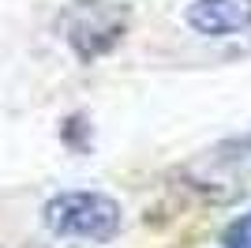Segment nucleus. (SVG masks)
<instances>
[{
	"label": "nucleus",
	"instance_id": "obj_2",
	"mask_svg": "<svg viewBox=\"0 0 251 248\" xmlns=\"http://www.w3.org/2000/svg\"><path fill=\"white\" fill-rule=\"evenodd\" d=\"M120 31H124V19H120L113 8H105L98 0H86V4L72 8V15H68V34H64V38L72 41V49L79 53L83 61H94L98 53H105L120 38Z\"/></svg>",
	"mask_w": 251,
	"mask_h": 248
},
{
	"label": "nucleus",
	"instance_id": "obj_3",
	"mask_svg": "<svg viewBox=\"0 0 251 248\" xmlns=\"http://www.w3.org/2000/svg\"><path fill=\"white\" fill-rule=\"evenodd\" d=\"M184 23L195 34H202V38H221V34L248 31L251 27V0H195L184 11Z\"/></svg>",
	"mask_w": 251,
	"mask_h": 248
},
{
	"label": "nucleus",
	"instance_id": "obj_4",
	"mask_svg": "<svg viewBox=\"0 0 251 248\" xmlns=\"http://www.w3.org/2000/svg\"><path fill=\"white\" fill-rule=\"evenodd\" d=\"M191 173L199 177L202 185H236L244 177H251V135L248 139H229V143H221L218 151H210L206 158L191 165Z\"/></svg>",
	"mask_w": 251,
	"mask_h": 248
},
{
	"label": "nucleus",
	"instance_id": "obj_5",
	"mask_svg": "<svg viewBox=\"0 0 251 248\" xmlns=\"http://www.w3.org/2000/svg\"><path fill=\"white\" fill-rule=\"evenodd\" d=\"M221 245L225 248H251V211L240 215L236 222H229V229L221 233Z\"/></svg>",
	"mask_w": 251,
	"mask_h": 248
},
{
	"label": "nucleus",
	"instance_id": "obj_1",
	"mask_svg": "<svg viewBox=\"0 0 251 248\" xmlns=\"http://www.w3.org/2000/svg\"><path fill=\"white\" fill-rule=\"evenodd\" d=\"M42 222L56 237L105 245L120 233V203L105 192H60L42 207Z\"/></svg>",
	"mask_w": 251,
	"mask_h": 248
}]
</instances>
